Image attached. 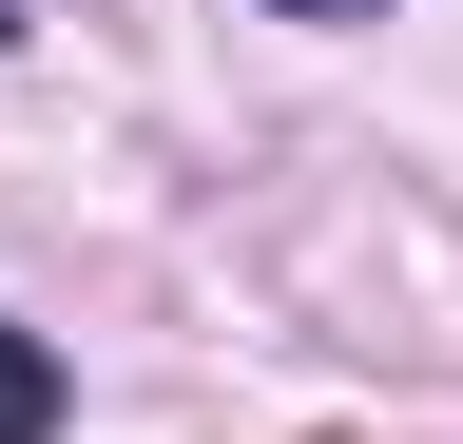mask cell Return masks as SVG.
<instances>
[{
  "instance_id": "6da1fadb",
  "label": "cell",
  "mask_w": 463,
  "mask_h": 444,
  "mask_svg": "<svg viewBox=\"0 0 463 444\" xmlns=\"http://www.w3.org/2000/svg\"><path fill=\"white\" fill-rule=\"evenodd\" d=\"M39 425H58V367L20 348V328H0V444H39Z\"/></svg>"
},
{
  "instance_id": "7a4b0ae2",
  "label": "cell",
  "mask_w": 463,
  "mask_h": 444,
  "mask_svg": "<svg viewBox=\"0 0 463 444\" xmlns=\"http://www.w3.org/2000/svg\"><path fill=\"white\" fill-rule=\"evenodd\" d=\"M270 20H367V0H270Z\"/></svg>"
},
{
  "instance_id": "3957f363",
  "label": "cell",
  "mask_w": 463,
  "mask_h": 444,
  "mask_svg": "<svg viewBox=\"0 0 463 444\" xmlns=\"http://www.w3.org/2000/svg\"><path fill=\"white\" fill-rule=\"evenodd\" d=\"M0 39H20V0H0Z\"/></svg>"
}]
</instances>
